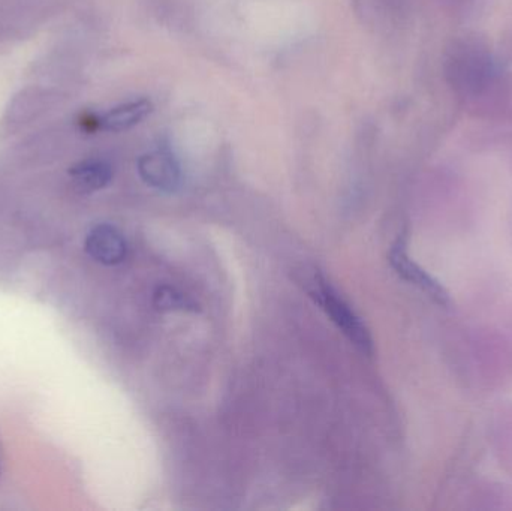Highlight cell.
I'll return each instance as SVG.
<instances>
[{"label":"cell","instance_id":"1","mask_svg":"<svg viewBox=\"0 0 512 511\" xmlns=\"http://www.w3.org/2000/svg\"><path fill=\"white\" fill-rule=\"evenodd\" d=\"M297 281L303 285L310 299L330 317L337 329L364 354L373 353V341L369 329L354 309L337 293L336 288L316 269L300 270Z\"/></svg>","mask_w":512,"mask_h":511},{"label":"cell","instance_id":"2","mask_svg":"<svg viewBox=\"0 0 512 511\" xmlns=\"http://www.w3.org/2000/svg\"><path fill=\"white\" fill-rule=\"evenodd\" d=\"M388 261H390L391 267L396 270L400 278L420 288L423 293L432 297L438 305L450 306V293L445 290L441 282L436 281L432 275H429L423 267L418 266V264L409 257L408 251H406V242L403 237H400V239H397V242L394 243L390 254H388Z\"/></svg>","mask_w":512,"mask_h":511},{"label":"cell","instance_id":"3","mask_svg":"<svg viewBox=\"0 0 512 511\" xmlns=\"http://www.w3.org/2000/svg\"><path fill=\"white\" fill-rule=\"evenodd\" d=\"M141 179L159 191L173 192L180 185V167L168 150L158 149L138 159Z\"/></svg>","mask_w":512,"mask_h":511},{"label":"cell","instance_id":"4","mask_svg":"<svg viewBox=\"0 0 512 511\" xmlns=\"http://www.w3.org/2000/svg\"><path fill=\"white\" fill-rule=\"evenodd\" d=\"M84 249L96 263L116 266L125 260L128 254V243L116 227L101 224L89 231L84 240Z\"/></svg>","mask_w":512,"mask_h":511},{"label":"cell","instance_id":"5","mask_svg":"<svg viewBox=\"0 0 512 511\" xmlns=\"http://www.w3.org/2000/svg\"><path fill=\"white\" fill-rule=\"evenodd\" d=\"M113 167L104 159H84L69 168L75 189L83 194L101 191L113 180Z\"/></svg>","mask_w":512,"mask_h":511},{"label":"cell","instance_id":"6","mask_svg":"<svg viewBox=\"0 0 512 511\" xmlns=\"http://www.w3.org/2000/svg\"><path fill=\"white\" fill-rule=\"evenodd\" d=\"M152 111V101L146 98L123 102V104L108 110L99 119V126L107 132L128 131V129L134 128L138 123L143 122Z\"/></svg>","mask_w":512,"mask_h":511},{"label":"cell","instance_id":"7","mask_svg":"<svg viewBox=\"0 0 512 511\" xmlns=\"http://www.w3.org/2000/svg\"><path fill=\"white\" fill-rule=\"evenodd\" d=\"M155 305L159 309H186L195 306L188 297L170 287H162L156 291Z\"/></svg>","mask_w":512,"mask_h":511}]
</instances>
